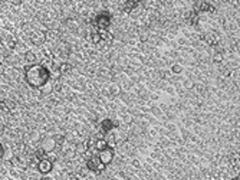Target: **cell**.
Instances as JSON below:
<instances>
[{
	"mask_svg": "<svg viewBox=\"0 0 240 180\" xmlns=\"http://www.w3.org/2000/svg\"><path fill=\"white\" fill-rule=\"evenodd\" d=\"M106 147H108V144H106V141H105V140H101V141H98V143H97V148L99 150V151L105 150Z\"/></svg>",
	"mask_w": 240,
	"mask_h": 180,
	"instance_id": "7c38bea8",
	"label": "cell"
},
{
	"mask_svg": "<svg viewBox=\"0 0 240 180\" xmlns=\"http://www.w3.org/2000/svg\"><path fill=\"white\" fill-rule=\"evenodd\" d=\"M223 74H224V77H230V71H229V69H227V71H224Z\"/></svg>",
	"mask_w": 240,
	"mask_h": 180,
	"instance_id": "ac0fdd59",
	"label": "cell"
},
{
	"mask_svg": "<svg viewBox=\"0 0 240 180\" xmlns=\"http://www.w3.org/2000/svg\"><path fill=\"white\" fill-rule=\"evenodd\" d=\"M112 157H114V153H112V150L109 147H106L105 150L99 151V161L102 164H109L111 161H112Z\"/></svg>",
	"mask_w": 240,
	"mask_h": 180,
	"instance_id": "3957f363",
	"label": "cell"
},
{
	"mask_svg": "<svg viewBox=\"0 0 240 180\" xmlns=\"http://www.w3.org/2000/svg\"><path fill=\"white\" fill-rule=\"evenodd\" d=\"M13 156L14 154L12 153V148H5V156H3V159H5V160H10Z\"/></svg>",
	"mask_w": 240,
	"mask_h": 180,
	"instance_id": "8fae6325",
	"label": "cell"
},
{
	"mask_svg": "<svg viewBox=\"0 0 240 180\" xmlns=\"http://www.w3.org/2000/svg\"><path fill=\"white\" fill-rule=\"evenodd\" d=\"M109 92L112 95H118L119 92H121V88H119V85L118 84H111L109 85Z\"/></svg>",
	"mask_w": 240,
	"mask_h": 180,
	"instance_id": "ba28073f",
	"label": "cell"
},
{
	"mask_svg": "<svg viewBox=\"0 0 240 180\" xmlns=\"http://www.w3.org/2000/svg\"><path fill=\"white\" fill-rule=\"evenodd\" d=\"M36 167H38V170H39L42 174H46L52 170V161L46 160V159H42V160L38 161V166H36Z\"/></svg>",
	"mask_w": 240,
	"mask_h": 180,
	"instance_id": "277c9868",
	"label": "cell"
},
{
	"mask_svg": "<svg viewBox=\"0 0 240 180\" xmlns=\"http://www.w3.org/2000/svg\"><path fill=\"white\" fill-rule=\"evenodd\" d=\"M43 180H53V179H52V177H45Z\"/></svg>",
	"mask_w": 240,
	"mask_h": 180,
	"instance_id": "d6986e66",
	"label": "cell"
},
{
	"mask_svg": "<svg viewBox=\"0 0 240 180\" xmlns=\"http://www.w3.org/2000/svg\"><path fill=\"white\" fill-rule=\"evenodd\" d=\"M92 39H94V42H95V43H98V42L101 40V38H99L98 35H94V36H92Z\"/></svg>",
	"mask_w": 240,
	"mask_h": 180,
	"instance_id": "e0dca14e",
	"label": "cell"
},
{
	"mask_svg": "<svg viewBox=\"0 0 240 180\" xmlns=\"http://www.w3.org/2000/svg\"><path fill=\"white\" fill-rule=\"evenodd\" d=\"M40 150L43 151V153H51L55 150L56 147V141H55V137L53 135H43L42 138H40Z\"/></svg>",
	"mask_w": 240,
	"mask_h": 180,
	"instance_id": "7a4b0ae2",
	"label": "cell"
},
{
	"mask_svg": "<svg viewBox=\"0 0 240 180\" xmlns=\"http://www.w3.org/2000/svg\"><path fill=\"white\" fill-rule=\"evenodd\" d=\"M3 156H5V146L0 141V159H3Z\"/></svg>",
	"mask_w": 240,
	"mask_h": 180,
	"instance_id": "5bb4252c",
	"label": "cell"
},
{
	"mask_svg": "<svg viewBox=\"0 0 240 180\" xmlns=\"http://www.w3.org/2000/svg\"><path fill=\"white\" fill-rule=\"evenodd\" d=\"M69 71H71V66L68 64H63L59 66V74H60V75H65V74H68Z\"/></svg>",
	"mask_w": 240,
	"mask_h": 180,
	"instance_id": "9c48e42d",
	"label": "cell"
},
{
	"mask_svg": "<svg viewBox=\"0 0 240 180\" xmlns=\"http://www.w3.org/2000/svg\"><path fill=\"white\" fill-rule=\"evenodd\" d=\"M3 64V58H2V56H0V65Z\"/></svg>",
	"mask_w": 240,
	"mask_h": 180,
	"instance_id": "ffe728a7",
	"label": "cell"
},
{
	"mask_svg": "<svg viewBox=\"0 0 240 180\" xmlns=\"http://www.w3.org/2000/svg\"><path fill=\"white\" fill-rule=\"evenodd\" d=\"M132 166H135V167L138 169L140 166H141V164H140V160H137V159H135V160H132Z\"/></svg>",
	"mask_w": 240,
	"mask_h": 180,
	"instance_id": "2e32d148",
	"label": "cell"
},
{
	"mask_svg": "<svg viewBox=\"0 0 240 180\" xmlns=\"http://www.w3.org/2000/svg\"><path fill=\"white\" fill-rule=\"evenodd\" d=\"M181 71H183V68L180 65H174V66H173V72H174V74H180Z\"/></svg>",
	"mask_w": 240,
	"mask_h": 180,
	"instance_id": "4fadbf2b",
	"label": "cell"
},
{
	"mask_svg": "<svg viewBox=\"0 0 240 180\" xmlns=\"http://www.w3.org/2000/svg\"><path fill=\"white\" fill-rule=\"evenodd\" d=\"M25 61H26L27 64H35V62H36V55H35V52L26 51V53H25Z\"/></svg>",
	"mask_w": 240,
	"mask_h": 180,
	"instance_id": "52a82bcc",
	"label": "cell"
},
{
	"mask_svg": "<svg viewBox=\"0 0 240 180\" xmlns=\"http://www.w3.org/2000/svg\"><path fill=\"white\" fill-rule=\"evenodd\" d=\"M25 79H26L27 85H30L32 88H40L49 78H48V71L43 66L30 65L25 71Z\"/></svg>",
	"mask_w": 240,
	"mask_h": 180,
	"instance_id": "6da1fadb",
	"label": "cell"
},
{
	"mask_svg": "<svg viewBox=\"0 0 240 180\" xmlns=\"http://www.w3.org/2000/svg\"><path fill=\"white\" fill-rule=\"evenodd\" d=\"M43 40H45V35L42 32H35L32 35V42L35 45H40V43H43Z\"/></svg>",
	"mask_w": 240,
	"mask_h": 180,
	"instance_id": "8992f818",
	"label": "cell"
},
{
	"mask_svg": "<svg viewBox=\"0 0 240 180\" xmlns=\"http://www.w3.org/2000/svg\"><path fill=\"white\" fill-rule=\"evenodd\" d=\"M7 180H13V179H7Z\"/></svg>",
	"mask_w": 240,
	"mask_h": 180,
	"instance_id": "44dd1931",
	"label": "cell"
},
{
	"mask_svg": "<svg viewBox=\"0 0 240 180\" xmlns=\"http://www.w3.org/2000/svg\"><path fill=\"white\" fill-rule=\"evenodd\" d=\"M39 92L42 94V95H51V94L53 92V82L51 81V79H48L45 84L39 88Z\"/></svg>",
	"mask_w": 240,
	"mask_h": 180,
	"instance_id": "5b68a950",
	"label": "cell"
},
{
	"mask_svg": "<svg viewBox=\"0 0 240 180\" xmlns=\"http://www.w3.org/2000/svg\"><path fill=\"white\" fill-rule=\"evenodd\" d=\"M124 120H125V122H131V120H132V117H131L130 114H125V115H124Z\"/></svg>",
	"mask_w": 240,
	"mask_h": 180,
	"instance_id": "9a60e30c",
	"label": "cell"
},
{
	"mask_svg": "<svg viewBox=\"0 0 240 180\" xmlns=\"http://www.w3.org/2000/svg\"><path fill=\"white\" fill-rule=\"evenodd\" d=\"M213 62H214V64H221V62H223V55H221L220 52L214 53V56H213Z\"/></svg>",
	"mask_w": 240,
	"mask_h": 180,
	"instance_id": "30bf717a",
	"label": "cell"
}]
</instances>
